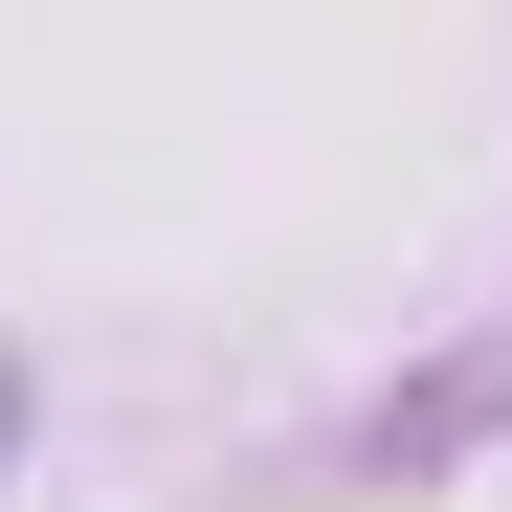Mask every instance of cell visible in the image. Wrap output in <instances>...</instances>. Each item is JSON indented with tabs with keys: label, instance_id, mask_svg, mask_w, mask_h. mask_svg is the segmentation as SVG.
<instances>
[{
	"label": "cell",
	"instance_id": "1",
	"mask_svg": "<svg viewBox=\"0 0 512 512\" xmlns=\"http://www.w3.org/2000/svg\"><path fill=\"white\" fill-rule=\"evenodd\" d=\"M0 423H23V401H0Z\"/></svg>",
	"mask_w": 512,
	"mask_h": 512
}]
</instances>
